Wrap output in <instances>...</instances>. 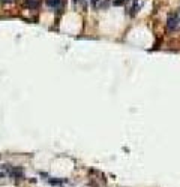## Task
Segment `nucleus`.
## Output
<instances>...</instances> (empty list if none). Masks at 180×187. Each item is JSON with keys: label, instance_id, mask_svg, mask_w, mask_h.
<instances>
[{"label": "nucleus", "instance_id": "nucleus-1", "mask_svg": "<svg viewBox=\"0 0 180 187\" xmlns=\"http://www.w3.org/2000/svg\"><path fill=\"white\" fill-rule=\"evenodd\" d=\"M179 23H180V20L177 18V15L176 14H170L168 18H167V30L168 32H174L179 27Z\"/></svg>", "mask_w": 180, "mask_h": 187}, {"label": "nucleus", "instance_id": "nucleus-2", "mask_svg": "<svg viewBox=\"0 0 180 187\" xmlns=\"http://www.w3.org/2000/svg\"><path fill=\"white\" fill-rule=\"evenodd\" d=\"M126 11L131 15H134L138 11V0H128L126 2Z\"/></svg>", "mask_w": 180, "mask_h": 187}, {"label": "nucleus", "instance_id": "nucleus-3", "mask_svg": "<svg viewBox=\"0 0 180 187\" xmlns=\"http://www.w3.org/2000/svg\"><path fill=\"white\" fill-rule=\"evenodd\" d=\"M90 2H92V6L95 9H105L111 0H90Z\"/></svg>", "mask_w": 180, "mask_h": 187}, {"label": "nucleus", "instance_id": "nucleus-4", "mask_svg": "<svg viewBox=\"0 0 180 187\" xmlns=\"http://www.w3.org/2000/svg\"><path fill=\"white\" fill-rule=\"evenodd\" d=\"M41 5V0H24V6L29 9H36Z\"/></svg>", "mask_w": 180, "mask_h": 187}, {"label": "nucleus", "instance_id": "nucleus-5", "mask_svg": "<svg viewBox=\"0 0 180 187\" xmlns=\"http://www.w3.org/2000/svg\"><path fill=\"white\" fill-rule=\"evenodd\" d=\"M45 3H47V6L48 8H59L60 6V0H45Z\"/></svg>", "mask_w": 180, "mask_h": 187}, {"label": "nucleus", "instance_id": "nucleus-6", "mask_svg": "<svg viewBox=\"0 0 180 187\" xmlns=\"http://www.w3.org/2000/svg\"><path fill=\"white\" fill-rule=\"evenodd\" d=\"M74 2H75V3H78L81 8H86V6H87V3L90 2V0H74Z\"/></svg>", "mask_w": 180, "mask_h": 187}, {"label": "nucleus", "instance_id": "nucleus-7", "mask_svg": "<svg viewBox=\"0 0 180 187\" xmlns=\"http://www.w3.org/2000/svg\"><path fill=\"white\" fill-rule=\"evenodd\" d=\"M126 2H128V0H113L114 6H122V5H125Z\"/></svg>", "mask_w": 180, "mask_h": 187}, {"label": "nucleus", "instance_id": "nucleus-8", "mask_svg": "<svg viewBox=\"0 0 180 187\" xmlns=\"http://www.w3.org/2000/svg\"><path fill=\"white\" fill-rule=\"evenodd\" d=\"M2 2H5V3H9V2H12V0H2Z\"/></svg>", "mask_w": 180, "mask_h": 187}]
</instances>
